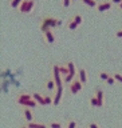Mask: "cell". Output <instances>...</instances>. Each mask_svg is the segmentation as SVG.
Returning <instances> with one entry per match:
<instances>
[{
  "label": "cell",
  "mask_w": 122,
  "mask_h": 128,
  "mask_svg": "<svg viewBox=\"0 0 122 128\" xmlns=\"http://www.w3.org/2000/svg\"><path fill=\"white\" fill-rule=\"evenodd\" d=\"M85 6H87V7H90V8H94V7H97L98 6V3L99 2H97V0H80Z\"/></svg>",
  "instance_id": "9a60e30c"
},
{
  "label": "cell",
  "mask_w": 122,
  "mask_h": 128,
  "mask_svg": "<svg viewBox=\"0 0 122 128\" xmlns=\"http://www.w3.org/2000/svg\"><path fill=\"white\" fill-rule=\"evenodd\" d=\"M113 7V3L110 0H102V2L98 3V6H97V11L98 12H106V11H110Z\"/></svg>",
  "instance_id": "52a82bcc"
},
{
  "label": "cell",
  "mask_w": 122,
  "mask_h": 128,
  "mask_svg": "<svg viewBox=\"0 0 122 128\" xmlns=\"http://www.w3.org/2000/svg\"><path fill=\"white\" fill-rule=\"evenodd\" d=\"M59 74H60V75H66V76H67L68 74H70L67 64H66V66H59Z\"/></svg>",
  "instance_id": "ac0fdd59"
},
{
  "label": "cell",
  "mask_w": 122,
  "mask_h": 128,
  "mask_svg": "<svg viewBox=\"0 0 122 128\" xmlns=\"http://www.w3.org/2000/svg\"><path fill=\"white\" fill-rule=\"evenodd\" d=\"M35 6H36V2L35 0H23L22 6L19 7V12L20 14H30L35 10Z\"/></svg>",
  "instance_id": "7a4b0ae2"
},
{
  "label": "cell",
  "mask_w": 122,
  "mask_h": 128,
  "mask_svg": "<svg viewBox=\"0 0 122 128\" xmlns=\"http://www.w3.org/2000/svg\"><path fill=\"white\" fill-rule=\"evenodd\" d=\"M71 2L72 0H62V7L63 8H68L71 6Z\"/></svg>",
  "instance_id": "cb8c5ba5"
},
{
  "label": "cell",
  "mask_w": 122,
  "mask_h": 128,
  "mask_svg": "<svg viewBox=\"0 0 122 128\" xmlns=\"http://www.w3.org/2000/svg\"><path fill=\"white\" fill-rule=\"evenodd\" d=\"M42 34H43V38H44L47 44H55L56 43V36H55L52 30H47V31L42 32Z\"/></svg>",
  "instance_id": "8992f818"
},
{
  "label": "cell",
  "mask_w": 122,
  "mask_h": 128,
  "mask_svg": "<svg viewBox=\"0 0 122 128\" xmlns=\"http://www.w3.org/2000/svg\"><path fill=\"white\" fill-rule=\"evenodd\" d=\"M32 98H34V100L39 104V106H46V104H44V96L42 94H39V92H32Z\"/></svg>",
  "instance_id": "30bf717a"
},
{
  "label": "cell",
  "mask_w": 122,
  "mask_h": 128,
  "mask_svg": "<svg viewBox=\"0 0 122 128\" xmlns=\"http://www.w3.org/2000/svg\"><path fill=\"white\" fill-rule=\"evenodd\" d=\"M113 76H114V79L117 80V82L122 84V74L121 72H115V74H113Z\"/></svg>",
  "instance_id": "603a6c76"
},
{
  "label": "cell",
  "mask_w": 122,
  "mask_h": 128,
  "mask_svg": "<svg viewBox=\"0 0 122 128\" xmlns=\"http://www.w3.org/2000/svg\"><path fill=\"white\" fill-rule=\"evenodd\" d=\"M52 102H54V100H52L51 95H44V104H46V106H50Z\"/></svg>",
  "instance_id": "7402d4cb"
},
{
  "label": "cell",
  "mask_w": 122,
  "mask_h": 128,
  "mask_svg": "<svg viewBox=\"0 0 122 128\" xmlns=\"http://www.w3.org/2000/svg\"><path fill=\"white\" fill-rule=\"evenodd\" d=\"M22 115H23V118L27 123L35 122V114H34V111H32V108L22 107Z\"/></svg>",
  "instance_id": "5b68a950"
},
{
  "label": "cell",
  "mask_w": 122,
  "mask_h": 128,
  "mask_svg": "<svg viewBox=\"0 0 122 128\" xmlns=\"http://www.w3.org/2000/svg\"><path fill=\"white\" fill-rule=\"evenodd\" d=\"M115 82H117V80L114 79V76H113V75H111V76H110V78H109V79H107V82H106V83L109 84V86H114V83H115Z\"/></svg>",
  "instance_id": "d4e9b609"
},
{
  "label": "cell",
  "mask_w": 122,
  "mask_h": 128,
  "mask_svg": "<svg viewBox=\"0 0 122 128\" xmlns=\"http://www.w3.org/2000/svg\"><path fill=\"white\" fill-rule=\"evenodd\" d=\"M66 27H67V30H68V31H75V30H76V28H78L79 26H78V24H76V23L74 22V19L70 18V19L67 20V23H66Z\"/></svg>",
  "instance_id": "7c38bea8"
},
{
  "label": "cell",
  "mask_w": 122,
  "mask_h": 128,
  "mask_svg": "<svg viewBox=\"0 0 122 128\" xmlns=\"http://www.w3.org/2000/svg\"><path fill=\"white\" fill-rule=\"evenodd\" d=\"M119 8H121V10H122V3H121V4H119Z\"/></svg>",
  "instance_id": "f546056e"
},
{
  "label": "cell",
  "mask_w": 122,
  "mask_h": 128,
  "mask_svg": "<svg viewBox=\"0 0 122 128\" xmlns=\"http://www.w3.org/2000/svg\"><path fill=\"white\" fill-rule=\"evenodd\" d=\"M32 99H34L32 98V94H28V92H19V94L16 95L15 102H16V104H19V106H23L26 102L32 100Z\"/></svg>",
  "instance_id": "277c9868"
},
{
  "label": "cell",
  "mask_w": 122,
  "mask_h": 128,
  "mask_svg": "<svg viewBox=\"0 0 122 128\" xmlns=\"http://www.w3.org/2000/svg\"><path fill=\"white\" fill-rule=\"evenodd\" d=\"M48 127L50 128H63V123L62 122H51V123H48Z\"/></svg>",
  "instance_id": "44dd1931"
},
{
  "label": "cell",
  "mask_w": 122,
  "mask_h": 128,
  "mask_svg": "<svg viewBox=\"0 0 122 128\" xmlns=\"http://www.w3.org/2000/svg\"><path fill=\"white\" fill-rule=\"evenodd\" d=\"M98 75H99V79H101V80H103V82H107V79L111 76L110 74H107V72H105V71H101Z\"/></svg>",
  "instance_id": "ffe728a7"
},
{
  "label": "cell",
  "mask_w": 122,
  "mask_h": 128,
  "mask_svg": "<svg viewBox=\"0 0 122 128\" xmlns=\"http://www.w3.org/2000/svg\"><path fill=\"white\" fill-rule=\"evenodd\" d=\"M78 79L82 82V84L89 83V75H87V71L85 68H79L78 70Z\"/></svg>",
  "instance_id": "ba28073f"
},
{
  "label": "cell",
  "mask_w": 122,
  "mask_h": 128,
  "mask_svg": "<svg viewBox=\"0 0 122 128\" xmlns=\"http://www.w3.org/2000/svg\"><path fill=\"white\" fill-rule=\"evenodd\" d=\"M28 128H50L48 124H44V123H38V122H31V123H27Z\"/></svg>",
  "instance_id": "8fae6325"
},
{
  "label": "cell",
  "mask_w": 122,
  "mask_h": 128,
  "mask_svg": "<svg viewBox=\"0 0 122 128\" xmlns=\"http://www.w3.org/2000/svg\"><path fill=\"white\" fill-rule=\"evenodd\" d=\"M115 38H118V39L122 38V28H121V30H117V31H115Z\"/></svg>",
  "instance_id": "4316f807"
},
{
  "label": "cell",
  "mask_w": 122,
  "mask_h": 128,
  "mask_svg": "<svg viewBox=\"0 0 122 128\" xmlns=\"http://www.w3.org/2000/svg\"><path fill=\"white\" fill-rule=\"evenodd\" d=\"M55 87H56V82H55V80L54 79H48L47 83H46V88H47V90L50 92H52L55 90Z\"/></svg>",
  "instance_id": "5bb4252c"
},
{
  "label": "cell",
  "mask_w": 122,
  "mask_h": 128,
  "mask_svg": "<svg viewBox=\"0 0 122 128\" xmlns=\"http://www.w3.org/2000/svg\"><path fill=\"white\" fill-rule=\"evenodd\" d=\"M110 2H111L113 4H117V6H119V4L122 3V0H110Z\"/></svg>",
  "instance_id": "83f0119b"
},
{
  "label": "cell",
  "mask_w": 122,
  "mask_h": 128,
  "mask_svg": "<svg viewBox=\"0 0 122 128\" xmlns=\"http://www.w3.org/2000/svg\"><path fill=\"white\" fill-rule=\"evenodd\" d=\"M64 128H78V123H76V120H68L66 123V127Z\"/></svg>",
  "instance_id": "d6986e66"
},
{
  "label": "cell",
  "mask_w": 122,
  "mask_h": 128,
  "mask_svg": "<svg viewBox=\"0 0 122 128\" xmlns=\"http://www.w3.org/2000/svg\"><path fill=\"white\" fill-rule=\"evenodd\" d=\"M89 103H90V107L91 108H95V107H99V102H98V99H97V96L93 95L90 100H89Z\"/></svg>",
  "instance_id": "2e32d148"
},
{
  "label": "cell",
  "mask_w": 122,
  "mask_h": 128,
  "mask_svg": "<svg viewBox=\"0 0 122 128\" xmlns=\"http://www.w3.org/2000/svg\"><path fill=\"white\" fill-rule=\"evenodd\" d=\"M63 24V20L62 19H56L51 15H46L40 19V24H39V30L44 32L47 30H52V28H58V27H62Z\"/></svg>",
  "instance_id": "6da1fadb"
},
{
  "label": "cell",
  "mask_w": 122,
  "mask_h": 128,
  "mask_svg": "<svg viewBox=\"0 0 122 128\" xmlns=\"http://www.w3.org/2000/svg\"><path fill=\"white\" fill-rule=\"evenodd\" d=\"M23 0H8V6H10L12 10H19V7L22 6Z\"/></svg>",
  "instance_id": "4fadbf2b"
},
{
  "label": "cell",
  "mask_w": 122,
  "mask_h": 128,
  "mask_svg": "<svg viewBox=\"0 0 122 128\" xmlns=\"http://www.w3.org/2000/svg\"><path fill=\"white\" fill-rule=\"evenodd\" d=\"M18 128H28V126H27V124H20Z\"/></svg>",
  "instance_id": "f1b7e54d"
},
{
  "label": "cell",
  "mask_w": 122,
  "mask_h": 128,
  "mask_svg": "<svg viewBox=\"0 0 122 128\" xmlns=\"http://www.w3.org/2000/svg\"><path fill=\"white\" fill-rule=\"evenodd\" d=\"M87 127H89V128H101V126H99V124L97 123V122H91Z\"/></svg>",
  "instance_id": "484cf974"
},
{
  "label": "cell",
  "mask_w": 122,
  "mask_h": 128,
  "mask_svg": "<svg viewBox=\"0 0 122 128\" xmlns=\"http://www.w3.org/2000/svg\"><path fill=\"white\" fill-rule=\"evenodd\" d=\"M82 128H89V127H82Z\"/></svg>",
  "instance_id": "4dcf8cb0"
},
{
  "label": "cell",
  "mask_w": 122,
  "mask_h": 128,
  "mask_svg": "<svg viewBox=\"0 0 122 128\" xmlns=\"http://www.w3.org/2000/svg\"><path fill=\"white\" fill-rule=\"evenodd\" d=\"M72 2H76V0H72Z\"/></svg>",
  "instance_id": "1f68e13d"
},
{
  "label": "cell",
  "mask_w": 122,
  "mask_h": 128,
  "mask_svg": "<svg viewBox=\"0 0 122 128\" xmlns=\"http://www.w3.org/2000/svg\"><path fill=\"white\" fill-rule=\"evenodd\" d=\"M71 18L74 19V22L78 24V26H80V24L83 23V18H82V15H80V14H75V15H72Z\"/></svg>",
  "instance_id": "e0dca14e"
},
{
  "label": "cell",
  "mask_w": 122,
  "mask_h": 128,
  "mask_svg": "<svg viewBox=\"0 0 122 128\" xmlns=\"http://www.w3.org/2000/svg\"><path fill=\"white\" fill-rule=\"evenodd\" d=\"M94 96H97V99H98L99 102V107H103V99H105V94H103V90L101 87L95 88L94 90Z\"/></svg>",
  "instance_id": "9c48e42d"
},
{
  "label": "cell",
  "mask_w": 122,
  "mask_h": 128,
  "mask_svg": "<svg viewBox=\"0 0 122 128\" xmlns=\"http://www.w3.org/2000/svg\"><path fill=\"white\" fill-rule=\"evenodd\" d=\"M83 90V84H82V82L76 78V79H74L72 82L68 84V92H70L71 95H76V94H79L80 91Z\"/></svg>",
  "instance_id": "3957f363"
}]
</instances>
